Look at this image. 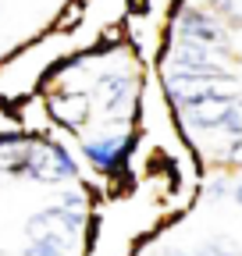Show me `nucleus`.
<instances>
[{"label": "nucleus", "instance_id": "423d86ee", "mask_svg": "<svg viewBox=\"0 0 242 256\" xmlns=\"http://www.w3.org/2000/svg\"><path fill=\"white\" fill-rule=\"evenodd\" d=\"M22 256H75V252H68L64 246H57V242H50V238H43V235H28Z\"/></svg>", "mask_w": 242, "mask_h": 256}, {"label": "nucleus", "instance_id": "0eeeda50", "mask_svg": "<svg viewBox=\"0 0 242 256\" xmlns=\"http://www.w3.org/2000/svg\"><path fill=\"white\" fill-rule=\"evenodd\" d=\"M203 8H210L224 25H242V0H203Z\"/></svg>", "mask_w": 242, "mask_h": 256}, {"label": "nucleus", "instance_id": "9d476101", "mask_svg": "<svg viewBox=\"0 0 242 256\" xmlns=\"http://www.w3.org/2000/svg\"><path fill=\"white\" fill-rule=\"evenodd\" d=\"M228 192H232V185H228V178H224V174H218L214 182H210V185H206V200H224V196H228Z\"/></svg>", "mask_w": 242, "mask_h": 256}, {"label": "nucleus", "instance_id": "7ed1b4c3", "mask_svg": "<svg viewBox=\"0 0 242 256\" xmlns=\"http://www.w3.org/2000/svg\"><path fill=\"white\" fill-rule=\"evenodd\" d=\"M136 146H139V128H121V132H100V136L78 139V156L96 178L128 182Z\"/></svg>", "mask_w": 242, "mask_h": 256}, {"label": "nucleus", "instance_id": "20e7f679", "mask_svg": "<svg viewBox=\"0 0 242 256\" xmlns=\"http://www.w3.org/2000/svg\"><path fill=\"white\" fill-rule=\"evenodd\" d=\"M168 36L171 40H182V43H196V46H206V50H218V54H228L232 50V32L228 25L203 4H189V0H178L171 4V14H168Z\"/></svg>", "mask_w": 242, "mask_h": 256}, {"label": "nucleus", "instance_id": "6e6552de", "mask_svg": "<svg viewBox=\"0 0 242 256\" xmlns=\"http://www.w3.org/2000/svg\"><path fill=\"white\" fill-rule=\"evenodd\" d=\"M196 256H242V249H235V246L224 242V238H210Z\"/></svg>", "mask_w": 242, "mask_h": 256}, {"label": "nucleus", "instance_id": "9b49d317", "mask_svg": "<svg viewBox=\"0 0 242 256\" xmlns=\"http://www.w3.org/2000/svg\"><path fill=\"white\" fill-rule=\"evenodd\" d=\"M232 200L242 206V182H235V185H232Z\"/></svg>", "mask_w": 242, "mask_h": 256}, {"label": "nucleus", "instance_id": "39448f33", "mask_svg": "<svg viewBox=\"0 0 242 256\" xmlns=\"http://www.w3.org/2000/svg\"><path fill=\"white\" fill-rule=\"evenodd\" d=\"M40 96L46 104L50 128L60 139H86L89 136V124H93V100H89V89L50 86V89H40Z\"/></svg>", "mask_w": 242, "mask_h": 256}, {"label": "nucleus", "instance_id": "f03ea898", "mask_svg": "<svg viewBox=\"0 0 242 256\" xmlns=\"http://www.w3.org/2000/svg\"><path fill=\"white\" fill-rule=\"evenodd\" d=\"M72 50H78L72 32L50 28L43 36H36L32 43H25L14 54H8L0 60V104H18L25 96H36L43 75L50 72V64L60 60L64 54H72Z\"/></svg>", "mask_w": 242, "mask_h": 256}, {"label": "nucleus", "instance_id": "f257e3e1", "mask_svg": "<svg viewBox=\"0 0 242 256\" xmlns=\"http://www.w3.org/2000/svg\"><path fill=\"white\" fill-rule=\"evenodd\" d=\"M0 174L36 185H75L82 182L78 156L57 132L43 136H22L18 142L0 150Z\"/></svg>", "mask_w": 242, "mask_h": 256}, {"label": "nucleus", "instance_id": "1a4fd4ad", "mask_svg": "<svg viewBox=\"0 0 242 256\" xmlns=\"http://www.w3.org/2000/svg\"><path fill=\"white\" fill-rule=\"evenodd\" d=\"M221 160H224L228 168H242V136H232V142L224 146Z\"/></svg>", "mask_w": 242, "mask_h": 256}]
</instances>
